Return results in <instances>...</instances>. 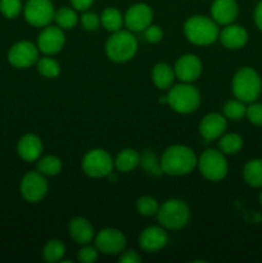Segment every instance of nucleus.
I'll use <instances>...</instances> for the list:
<instances>
[{"instance_id": "nucleus-35", "label": "nucleus", "mask_w": 262, "mask_h": 263, "mask_svg": "<svg viewBox=\"0 0 262 263\" xmlns=\"http://www.w3.org/2000/svg\"><path fill=\"white\" fill-rule=\"evenodd\" d=\"M98 253H99V251L97 249V247H91L85 244V246L79 251L77 259L82 263H94L98 259Z\"/></svg>"}, {"instance_id": "nucleus-3", "label": "nucleus", "mask_w": 262, "mask_h": 263, "mask_svg": "<svg viewBox=\"0 0 262 263\" xmlns=\"http://www.w3.org/2000/svg\"><path fill=\"white\" fill-rule=\"evenodd\" d=\"M231 86L236 99L244 103H253L258 99L262 91V80L256 69L243 67L234 74Z\"/></svg>"}, {"instance_id": "nucleus-1", "label": "nucleus", "mask_w": 262, "mask_h": 263, "mask_svg": "<svg viewBox=\"0 0 262 263\" xmlns=\"http://www.w3.org/2000/svg\"><path fill=\"white\" fill-rule=\"evenodd\" d=\"M197 164L195 153L185 145L169 146L161 158L162 171L170 176H184L190 174Z\"/></svg>"}, {"instance_id": "nucleus-34", "label": "nucleus", "mask_w": 262, "mask_h": 263, "mask_svg": "<svg viewBox=\"0 0 262 263\" xmlns=\"http://www.w3.org/2000/svg\"><path fill=\"white\" fill-rule=\"evenodd\" d=\"M21 10H22L21 0H0V12L4 17L13 20L20 15Z\"/></svg>"}, {"instance_id": "nucleus-39", "label": "nucleus", "mask_w": 262, "mask_h": 263, "mask_svg": "<svg viewBox=\"0 0 262 263\" xmlns=\"http://www.w3.org/2000/svg\"><path fill=\"white\" fill-rule=\"evenodd\" d=\"M120 262L125 263H139L141 262V257L135 251H127L120 257Z\"/></svg>"}, {"instance_id": "nucleus-38", "label": "nucleus", "mask_w": 262, "mask_h": 263, "mask_svg": "<svg viewBox=\"0 0 262 263\" xmlns=\"http://www.w3.org/2000/svg\"><path fill=\"white\" fill-rule=\"evenodd\" d=\"M143 32H144V39L151 44L159 43V41L162 40V37H163V31L161 30L159 26H156V25H149Z\"/></svg>"}, {"instance_id": "nucleus-23", "label": "nucleus", "mask_w": 262, "mask_h": 263, "mask_svg": "<svg viewBox=\"0 0 262 263\" xmlns=\"http://www.w3.org/2000/svg\"><path fill=\"white\" fill-rule=\"evenodd\" d=\"M140 164V154L135 149H123L115 159V167L120 172H131Z\"/></svg>"}, {"instance_id": "nucleus-41", "label": "nucleus", "mask_w": 262, "mask_h": 263, "mask_svg": "<svg viewBox=\"0 0 262 263\" xmlns=\"http://www.w3.org/2000/svg\"><path fill=\"white\" fill-rule=\"evenodd\" d=\"M254 22L258 30L262 31V0L257 4L256 9H254Z\"/></svg>"}, {"instance_id": "nucleus-24", "label": "nucleus", "mask_w": 262, "mask_h": 263, "mask_svg": "<svg viewBox=\"0 0 262 263\" xmlns=\"http://www.w3.org/2000/svg\"><path fill=\"white\" fill-rule=\"evenodd\" d=\"M243 177L248 185L262 187V159H252L244 166Z\"/></svg>"}, {"instance_id": "nucleus-27", "label": "nucleus", "mask_w": 262, "mask_h": 263, "mask_svg": "<svg viewBox=\"0 0 262 263\" xmlns=\"http://www.w3.org/2000/svg\"><path fill=\"white\" fill-rule=\"evenodd\" d=\"M66 253V247L61 240H50L45 244L43 251V257L46 262H61Z\"/></svg>"}, {"instance_id": "nucleus-17", "label": "nucleus", "mask_w": 262, "mask_h": 263, "mask_svg": "<svg viewBox=\"0 0 262 263\" xmlns=\"http://www.w3.org/2000/svg\"><path fill=\"white\" fill-rule=\"evenodd\" d=\"M238 12L235 0H215L211 5V17L217 25H231L238 17Z\"/></svg>"}, {"instance_id": "nucleus-12", "label": "nucleus", "mask_w": 262, "mask_h": 263, "mask_svg": "<svg viewBox=\"0 0 262 263\" xmlns=\"http://www.w3.org/2000/svg\"><path fill=\"white\" fill-rule=\"evenodd\" d=\"M8 61L15 68H28L38 63L39 48L31 41H20L10 48Z\"/></svg>"}, {"instance_id": "nucleus-14", "label": "nucleus", "mask_w": 262, "mask_h": 263, "mask_svg": "<svg viewBox=\"0 0 262 263\" xmlns=\"http://www.w3.org/2000/svg\"><path fill=\"white\" fill-rule=\"evenodd\" d=\"M66 43L63 30L55 26H46L40 32L38 37V48L39 51L46 54V55H53L59 53Z\"/></svg>"}, {"instance_id": "nucleus-15", "label": "nucleus", "mask_w": 262, "mask_h": 263, "mask_svg": "<svg viewBox=\"0 0 262 263\" xmlns=\"http://www.w3.org/2000/svg\"><path fill=\"white\" fill-rule=\"evenodd\" d=\"M176 79L182 82H194L202 73V62L194 54H185L176 61L174 67Z\"/></svg>"}, {"instance_id": "nucleus-21", "label": "nucleus", "mask_w": 262, "mask_h": 263, "mask_svg": "<svg viewBox=\"0 0 262 263\" xmlns=\"http://www.w3.org/2000/svg\"><path fill=\"white\" fill-rule=\"evenodd\" d=\"M68 231L71 238L76 241L77 244H89L90 241L94 239L95 231L90 221H87L84 217H74L73 220L69 222Z\"/></svg>"}, {"instance_id": "nucleus-11", "label": "nucleus", "mask_w": 262, "mask_h": 263, "mask_svg": "<svg viewBox=\"0 0 262 263\" xmlns=\"http://www.w3.org/2000/svg\"><path fill=\"white\" fill-rule=\"evenodd\" d=\"M126 236L122 231L117 229H103L95 236V247L100 253L113 256V254L122 253L126 248Z\"/></svg>"}, {"instance_id": "nucleus-2", "label": "nucleus", "mask_w": 262, "mask_h": 263, "mask_svg": "<svg viewBox=\"0 0 262 263\" xmlns=\"http://www.w3.org/2000/svg\"><path fill=\"white\" fill-rule=\"evenodd\" d=\"M184 33L188 40L194 45H211L220 35L218 26L212 18L205 15H193L184 25Z\"/></svg>"}, {"instance_id": "nucleus-29", "label": "nucleus", "mask_w": 262, "mask_h": 263, "mask_svg": "<svg viewBox=\"0 0 262 263\" xmlns=\"http://www.w3.org/2000/svg\"><path fill=\"white\" fill-rule=\"evenodd\" d=\"M61 170L62 161L55 156H46L38 162V171L45 176H55Z\"/></svg>"}, {"instance_id": "nucleus-18", "label": "nucleus", "mask_w": 262, "mask_h": 263, "mask_svg": "<svg viewBox=\"0 0 262 263\" xmlns=\"http://www.w3.org/2000/svg\"><path fill=\"white\" fill-rule=\"evenodd\" d=\"M226 117L220 113H210L199 123V133L205 140L221 138L226 130Z\"/></svg>"}, {"instance_id": "nucleus-30", "label": "nucleus", "mask_w": 262, "mask_h": 263, "mask_svg": "<svg viewBox=\"0 0 262 263\" xmlns=\"http://www.w3.org/2000/svg\"><path fill=\"white\" fill-rule=\"evenodd\" d=\"M140 164L146 174L153 175V176H159L163 174L161 166V159L157 158L156 154L151 151H145L140 156Z\"/></svg>"}, {"instance_id": "nucleus-5", "label": "nucleus", "mask_w": 262, "mask_h": 263, "mask_svg": "<svg viewBox=\"0 0 262 263\" xmlns=\"http://www.w3.org/2000/svg\"><path fill=\"white\" fill-rule=\"evenodd\" d=\"M163 99L175 112L181 113V115L194 112L200 104L199 91L197 87L188 82H182L172 87Z\"/></svg>"}, {"instance_id": "nucleus-10", "label": "nucleus", "mask_w": 262, "mask_h": 263, "mask_svg": "<svg viewBox=\"0 0 262 263\" xmlns=\"http://www.w3.org/2000/svg\"><path fill=\"white\" fill-rule=\"evenodd\" d=\"M48 193V181L45 175L39 171H31L23 176L21 181V194L30 203H38L45 198Z\"/></svg>"}, {"instance_id": "nucleus-13", "label": "nucleus", "mask_w": 262, "mask_h": 263, "mask_svg": "<svg viewBox=\"0 0 262 263\" xmlns=\"http://www.w3.org/2000/svg\"><path fill=\"white\" fill-rule=\"evenodd\" d=\"M153 21V10L144 3H138L130 7L123 15V23L126 27L134 32H141L145 30Z\"/></svg>"}, {"instance_id": "nucleus-36", "label": "nucleus", "mask_w": 262, "mask_h": 263, "mask_svg": "<svg viewBox=\"0 0 262 263\" xmlns=\"http://www.w3.org/2000/svg\"><path fill=\"white\" fill-rule=\"evenodd\" d=\"M246 116L251 123L256 126H262V103H252L247 108Z\"/></svg>"}, {"instance_id": "nucleus-19", "label": "nucleus", "mask_w": 262, "mask_h": 263, "mask_svg": "<svg viewBox=\"0 0 262 263\" xmlns=\"http://www.w3.org/2000/svg\"><path fill=\"white\" fill-rule=\"evenodd\" d=\"M17 152L25 162H35L43 153V141L35 134H26L18 141Z\"/></svg>"}, {"instance_id": "nucleus-32", "label": "nucleus", "mask_w": 262, "mask_h": 263, "mask_svg": "<svg viewBox=\"0 0 262 263\" xmlns=\"http://www.w3.org/2000/svg\"><path fill=\"white\" fill-rule=\"evenodd\" d=\"M222 110H223V116H225L226 118L238 121L246 116L247 107L244 105V102H241V100L239 99L229 100V102L225 103Z\"/></svg>"}, {"instance_id": "nucleus-7", "label": "nucleus", "mask_w": 262, "mask_h": 263, "mask_svg": "<svg viewBox=\"0 0 262 263\" xmlns=\"http://www.w3.org/2000/svg\"><path fill=\"white\" fill-rule=\"evenodd\" d=\"M198 167L203 176L210 181H220L228 175L229 166L225 154L221 151L207 149L198 159Z\"/></svg>"}, {"instance_id": "nucleus-31", "label": "nucleus", "mask_w": 262, "mask_h": 263, "mask_svg": "<svg viewBox=\"0 0 262 263\" xmlns=\"http://www.w3.org/2000/svg\"><path fill=\"white\" fill-rule=\"evenodd\" d=\"M36 66H38L39 73L46 79H54L61 73V66H59L58 62L54 61L53 58H49V57L39 59Z\"/></svg>"}, {"instance_id": "nucleus-6", "label": "nucleus", "mask_w": 262, "mask_h": 263, "mask_svg": "<svg viewBox=\"0 0 262 263\" xmlns=\"http://www.w3.org/2000/svg\"><path fill=\"white\" fill-rule=\"evenodd\" d=\"M158 222L169 230H180L185 228L190 220L189 205L180 199H169L159 205L157 212Z\"/></svg>"}, {"instance_id": "nucleus-33", "label": "nucleus", "mask_w": 262, "mask_h": 263, "mask_svg": "<svg viewBox=\"0 0 262 263\" xmlns=\"http://www.w3.org/2000/svg\"><path fill=\"white\" fill-rule=\"evenodd\" d=\"M136 210L141 216L151 217V216L157 215L159 210V204L154 198L145 195V197H141L136 200Z\"/></svg>"}, {"instance_id": "nucleus-22", "label": "nucleus", "mask_w": 262, "mask_h": 263, "mask_svg": "<svg viewBox=\"0 0 262 263\" xmlns=\"http://www.w3.org/2000/svg\"><path fill=\"white\" fill-rule=\"evenodd\" d=\"M175 72L169 64L158 63L154 66L152 71V79H153L154 85L161 90H167L172 86L175 80Z\"/></svg>"}, {"instance_id": "nucleus-16", "label": "nucleus", "mask_w": 262, "mask_h": 263, "mask_svg": "<svg viewBox=\"0 0 262 263\" xmlns=\"http://www.w3.org/2000/svg\"><path fill=\"white\" fill-rule=\"evenodd\" d=\"M169 243V236L164 229L159 226H149L139 236V246L143 251L154 253L161 251Z\"/></svg>"}, {"instance_id": "nucleus-20", "label": "nucleus", "mask_w": 262, "mask_h": 263, "mask_svg": "<svg viewBox=\"0 0 262 263\" xmlns=\"http://www.w3.org/2000/svg\"><path fill=\"white\" fill-rule=\"evenodd\" d=\"M221 43L225 48L228 49H240L248 41V32L246 31V28L241 27L239 25H228L218 35Z\"/></svg>"}, {"instance_id": "nucleus-4", "label": "nucleus", "mask_w": 262, "mask_h": 263, "mask_svg": "<svg viewBox=\"0 0 262 263\" xmlns=\"http://www.w3.org/2000/svg\"><path fill=\"white\" fill-rule=\"evenodd\" d=\"M138 51V40L128 31H116L105 43V53L110 61L125 63L135 57Z\"/></svg>"}, {"instance_id": "nucleus-9", "label": "nucleus", "mask_w": 262, "mask_h": 263, "mask_svg": "<svg viewBox=\"0 0 262 263\" xmlns=\"http://www.w3.org/2000/svg\"><path fill=\"white\" fill-rule=\"evenodd\" d=\"M25 18L33 27H46L54 20L53 3L50 0H28L23 8Z\"/></svg>"}, {"instance_id": "nucleus-40", "label": "nucleus", "mask_w": 262, "mask_h": 263, "mask_svg": "<svg viewBox=\"0 0 262 263\" xmlns=\"http://www.w3.org/2000/svg\"><path fill=\"white\" fill-rule=\"evenodd\" d=\"M92 3H94V0H71L72 7L76 10H81V12H86L91 7Z\"/></svg>"}, {"instance_id": "nucleus-26", "label": "nucleus", "mask_w": 262, "mask_h": 263, "mask_svg": "<svg viewBox=\"0 0 262 263\" xmlns=\"http://www.w3.org/2000/svg\"><path fill=\"white\" fill-rule=\"evenodd\" d=\"M243 146V139L238 134H226L220 138L218 141V149L223 154H235Z\"/></svg>"}, {"instance_id": "nucleus-28", "label": "nucleus", "mask_w": 262, "mask_h": 263, "mask_svg": "<svg viewBox=\"0 0 262 263\" xmlns=\"http://www.w3.org/2000/svg\"><path fill=\"white\" fill-rule=\"evenodd\" d=\"M54 21L62 30H69V28H73L77 25L79 17H77V13L73 9L64 7L57 10L55 14H54Z\"/></svg>"}, {"instance_id": "nucleus-42", "label": "nucleus", "mask_w": 262, "mask_h": 263, "mask_svg": "<svg viewBox=\"0 0 262 263\" xmlns=\"http://www.w3.org/2000/svg\"><path fill=\"white\" fill-rule=\"evenodd\" d=\"M259 202H261V204H262V192H261V194H259Z\"/></svg>"}, {"instance_id": "nucleus-25", "label": "nucleus", "mask_w": 262, "mask_h": 263, "mask_svg": "<svg viewBox=\"0 0 262 263\" xmlns=\"http://www.w3.org/2000/svg\"><path fill=\"white\" fill-rule=\"evenodd\" d=\"M100 23L109 32L120 31L123 25V15L116 8H107L100 15Z\"/></svg>"}, {"instance_id": "nucleus-8", "label": "nucleus", "mask_w": 262, "mask_h": 263, "mask_svg": "<svg viewBox=\"0 0 262 263\" xmlns=\"http://www.w3.org/2000/svg\"><path fill=\"white\" fill-rule=\"evenodd\" d=\"M115 161L104 149H92L82 159V171L89 177H105L113 172Z\"/></svg>"}, {"instance_id": "nucleus-37", "label": "nucleus", "mask_w": 262, "mask_h": 263, "mask_svg": "<svg viewBox=\"0 0 262 263\" xmlns=\"http://www.w3.org/2000/svg\"><path fill=\"white\" fill-rule=\"evenodd\" d=\"M81 25L86 31L98 30L100 25V18L94 12H85L81 17Z\"/></svg>"}]
</instances>
